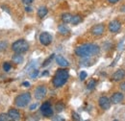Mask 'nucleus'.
I'll return each mask as SVG.
<instances>
[{"label":"nucleus","instance_id":"obj_1","mask_svg":"<svg viewBox=\"0 0 125 121\" xmlns=\"http://www.w3.org/2000/svg\"><path fill=\"white\" fill-rule=\"evenodd\" d=\"M100 52V47L94 43H85L75 48V54L79 58H91Z\"/></svg>","mask_w":125,"mask_h":121},{"label":"nucleus","instance_id":"obj_2","mask_svg":"<svg viewBox=\"0 0 125 121\" xmlns=\"http://www.w3.org/2000/svg\"><path fill=\"white\" fill-rule=\"evenodd\" d=\"M68 77H69V73H68V70L65 69V67L59 68L56 71L55 75L52 79V84H53L54 88H56V89L62 88V86L67 82Z\"/></svg>","mask_w":125,"mask_h":121},{"label":"nucleus","instance_id":"obj_3","mask_svg":"<svg viewBox=\"0 0 125 121\" xmlns=\"http://www.w3.org/2000/svg\"><path fill=\"white\" fill-rule=\"evenodd\" d=\"M29 43L27 42V40L21 39V40H16L13 44H12V50L16 53V54H22L25 53L29 50Z\"/></svg>","mask_w":125,"mask_h":121},{"label":"nucleus","instance_id":"obj_4","mask_svg":"<svg viewBox=\"0 0 125 121\" xmlns=\"http://www.w3.org/2000/svg\"><path fill=\"white\" fill-rule=\"evenodd\" d=\"M31 94L30 92H24L17 95L15 98V105L17 108H24L31 102Z\"/></svg>","mask_w":125,"mask_h":121},{"label":"nucleus","instance_id":"obj_5","mask_svg":"<svg viewBox=\"0 0 125 121\" xmlns=\"http://www.w3.org/2000/svg\"><path fill=\"white\" fill-rule=\"evenodd\" d=\"M41 112L43 116L45 117H50L53 115V109L51 107L50 102H44L42 106H41Z\"/></svg>","mask_w":125,"mask_h":121},{"label":"nucleus","instance_id":"obj_6","mask_svg":"<svg viewBox=\"0 0 125 121\" xmlns=\"http://www.w3.org/2000/svg\"><path fill=\"white\" fill-rule=\"evenodd\" d=\"M39 40H40V42L42 45L48 46L52 42V36L47 32H42V33H41Z\"/></svg>","mask_w":125,"mask_h":121},{"label":"nucleus","instance_id":"obj_7","mask_svg":"<svg viewBox=\"0 0 125 121\" xmlns=\"http://www.w3.org/2000/svg\"><path fill=\"white\" fill-rule=\"evenodd\" d=\"M47 93V89L45 86H39L35 90V98L38 100H42Z\"/></svg>","mask_w":125,"mask_h":121},{"label":"nucleus","instance_id":"obj_8","mask_svg":"<svg viewBox=\"0 0 125 121\" xmlns=\"http://www.w3.org/2000/svg\"><path fill=\"white\" fill-rule=\"evenodd\" d=\"M98 105L102 110L107 111L111 108V100L107 96H101L98 100Z\"/></svg>","mask_w":125,"mask_h":121},{"label":"nucleus","instance_id":"obj_9","mask_svg":"<svg viewBox=\"0 0 125 121\" xmlns=\"http://www.w3.org/2000/svg\"><path fill=\"white\" fill-rule=\"evenodd\" d=\"M105 32V26L103 24H96L93 26V28L91 29V33L92 35H94L95 37H99L102 36Z\"/></svg>","mask_w":125,"mask_h":121},{"label":"nucleus","instance_id":"obj_10","mask_svg":"<svg viewBox=\"0 0 125 121\" xmlns=\"http://www.w3.org/2000/svg\"><path fill=\"white\" fill-rule=\"evenodd\" d=\"M108 27H109V31L111 33L115 34V33H117L118 31L121 29V23H120V21L115 19V20H112L110 22Z\"/></svg>","mask_w":125,"mask_h":121},{"label":"nucleus","instance_id":"obj_11","mask_svg":"<svg viewBox=\"0 0 125 121\" xmlns=\"http://www.w3.org/2000/svg\"><path fill=\"white\" fill-rule=\"evenodd\" d=\"M111 103L113 104H119L124 100V94L122 92H115L111 97Z\"/></svg>","mask_w":125,"mask_h":121},{"label":"nucleus","instance_id":"obj_12","mask_svg":"<svg viewBox=\"0 0 125 121\" xmlns=\"http://www.w3.org/2000/svg\"><path fill=\"white\" fill-rule=\"evenodd\" d=\"M125 78V70L124 69H117L113 75H112V80L115 82H119L122 79Z\"/></svg>","mask_w":125,"mask_h":121},{"label":"nucleus","instance_id":"obj_13","mask_svg":"<svg viewBox=\"0 0 125 121\" xmlns=\"http://www.w3.org/2000/svg\"><path fill=\"white\" fill-rule=\"evenodd\" d=\"M8 115H9L11 120L17 121L20 119V113L16 109H10L9 111H8Z\"/></svg>","mask_w":125,"mask_h":121},{"label":"nucleus","instance_id":"obj_14","mask_svg":"<svg viewBox=\"0 0 125 121\" xmlns=\"http://www.w3.org/2000/svg\"><path fill=\"white\" fill-rule=\"evenodd\" d=\"M56 62L61 67H67V66H69V62L65 60L62 56H56Z\"/></svg>","mask_w":125,"mask_h":121},{"label":"nucleus","instance_id":"obj_15","mask_svg":"<svg viewBox=\"0 0 125 121\" xmlns=\"http://www.w3.org/2000/svg\"><path fill=\"white\" fill-rule=\"evenodd\" d=\"M47 14H48V9H47L45 6H42V7L39 8V10H38V16L40 18L44 17Z\"/></svg>","mask_w":125,"mask_h":121},{"label":"nucleus","instance_id":"obj_16","mask_svg":"<svg viewBox=\"0 0 125 121\" xmlns=\"http://www.w3.org/2000/svg\"><path fill=\"white\" fill-rule=\"evenodd\" d=\"M72 19V15L69 13H63L62 15V21L64 24H68L71 22Z\"/></svg>","mask_w":125,"mask_h":121},{"label":"nucleus","instance_id":"obj_17","mask_svg":"<svg viewBox=\"0 0 125 121\" xmlns=\"http://www.w3.org/2000/svg\"><path fill=\"white\" fill-rule=\"evenodd\" d=\"M58 31H59V33H60L61 35L65 36V35H67V34L69 33V28H68L66 25H64V24H60V25L58 26Z\"/></svg>","mask_w":125,"mask_h":121},{"label":"nucleus","instance_id":"obj_18","mask_svg":"<svg viewBox=\"0 0 125 121\" xmlns=\"http://www.w3.org/2000/svg\"><path fill=\"white\" fill-rule=\"evenodd\" d=\"M82 20H83V18H82L81 15H72V19H71V22L70 23H72V25H78L79 23L82 22Z\"/></svg>","mask_w":125,"mask_h":121},{"label":"nucleus","instance_id":"obj_19","mask_svg":"<svg viewBox=\"0 0 125 121\" xmlns=\"http://www.w3.org/2000/svg\"><path fill=\"white\" fill-rule=\"evenodd\" d=\"M12 60L16 63V64H18V63H22L23 62V57L20 55V54H16V55H14V57L12 58Z\"/></svg>","mask_w":125,"mask_h":121},{"label":"nucleus","instance_id":"obj_20","mask_svg":"<svg viewBox=\"0 0 125 121\" xmlns=\"http://www.w3.org/2000/svg\"><path fill=\"white\" fill-rule=\"evenodd\" d=\"M96 85H97V82H96L94 79H92V80H90V82L88 83L87 89H88L89 91H93V90H94V88L96 87Z\"/></svg>","mask_w":125,"mask_h":121},{"label":"nucleus","instance_id":"obj_21","mask_svg":"<svg viewBox=\"0 0 125 121\" xmlns=\"http://www.w3.org/2000/svg\"><path fill=\"white\" fill-rule=\"evenodd\" d=\"M55 110L58 111V112H61V111H62L63 110H64V104L62 103V102H58L56 105H55Z\"/></svg>","mask_w":125,"mask_h":121},{"label":"nucleus","instance_id":"obj_22","mask_svg":"<svg viewBox=\"0 0 125 121\" xmlns=\"http://www.w3.org/2000/svg\"><path fill=\"white\" fill-rule=\"evenodd\" d=\"M11 69H12V64L10 62H8V61H5L3 63V70L5 72H9Z\"/></svg>","mask_w":125,"mask_h":121},{"label":"nucleus","instance_id":"obj_23","mask_svg":"<svg viewBox=\"0 0 125 121\" xmlns=\"http://www.w3.org/2000/svg\"><path fill=\"white\" fill-rule=\"evenodd\" d=\"M8 48V42L6 40H2L0 41V52H3V51H6Z\"/></svg>","mask_w":125,"mask_h":121},{"label":"nucleus","instance_id":"obj_24","mask_svg":"<svg viewBox=\"0 0 125 121\" xmlns=\"http://www.w3.org/2000/svg\"><path fill=\"white\" fill-rule=\"evenodd\" d=\"M11 120L8 113H0V121H9Z\"/></svg>","mask_w":125,"mask_h":121},{"label":"nucleus","instance_id":"obj_25","mask_svg":"<svg viewBox=\"0 0 125 121\" xmlns=\"http://www.w3.org/2000/svg\"><path fill=\"white\" fill-rule=\"evenodd\" d=\"M54 57H55V54H52V55H51V56H50L48 59H46V60H44V62L42 63V66H43V67H44V66H47V65H48V64L51 62V60H52V59H53Z\"/></svg>","mask_w":125,"mask_h":121},{"label":"nucleus","instance_id":"obj_26","mask_svg":"<svg viewBox=\"0 0 125 121\" xmlns=\"http://www.w3.org/2000/svg\"><path fill=\"white\" fill-rule=\"evenodd\" d=\"M87 77H88V73H87L86 71H81V72H80L79 78H80V80H81V81H84Z\"/></svg>","mask_w":125,"mask_h":121},{"label":"nucleus","instance_id":"obj_27","mask_svg":"<svg viewBox=\"0 0 125 121\" xmlns=\"http://www.w3.org/2000/svg\"><path fill=\"white\" fill-rule=\"evenodd\" d=\"M38 75H39V70H38V69H34V70L32 71V73H30V77L33 78V79H35Z\"/></svg>","mask_w":125,"mask_h":121},{"label":"nucleus","instance_id":"obj_28","mask_svg":"<svg viewBox=\"0 0 125 121\" xmlns=\"http://www.w3.org/2000/svg\"><path fill=\"white\" fill-rule=\"evenodd\" d=\"M72 119H74V120H81L80 115H79L77 112H75V111L72 112Z\"/></svg>","mask_w":125,"mask_h":121},{"label":"nucleus","instance_id":"obj_29","mask_svg":"<svg viewBox=\"0 0 125 121\" xmlns=\"http://www.w3.org/2000/svg\"><path fill=\"white\" fill-rule=\"evenodd\" d=\"M119 89H120V91L125 92V82H122L120 85H119Z\"/></svg>","mask_w":125,"mask_h":121},{"label":"nucleus","instance_id":"obj_30","mask_svg":"<svg viewBox=\"0 0 125 121\" xmlns=\"http://www.w3.org/2000/svg\"><path fill=\"white\" fill-rule=\"evenodd\" d=\"M37 107H38V103H36V104H32L31 106H30V111H34Z\"/></svg>","mask_w":125,"mask_h":121},{"label":"nucleus","instance_id":"obj_31","mask_svg":"<svg viewBox=\"0 0 125 121\" xmlns=\"http://www.w3.org/2000/svg\"><path fill=\"white\" fill-rule=\"evenodd\" d=\"M22 86L25 87V88H29L30 87V83L29 82H23L22 83Z\"/></svg>","mask_w":125,"mask_h":121},{"label":"nucleus","instance_id":"obj_32","mask_svg":"<svg viewBox=\"0 0 125 121\" xmlns=\"http://www.w3.org/2000/svg\"><path fill=\"white\" fill-rule=\"evenodd\" d=\"M25 11H26L27 13H31V12H32V8H31V7H28V6H26V7H25Z\"/></svg>","mask_w":125,"mask_h":121},{"label":"nucleus","instance_id":"obj_33","mask_svg":"<svg viewBox=\"0 0 125 121\" xmlns=\"http://www.w3.org/2000/svg\"><path fill=\"white\" fill-rule=\"evenodd\" d=\"M24 2H25V4L30 5V4H32V3L34 2V0H24Z\"/></svg>","mask_w":125,"mask_h":121},{"label":"nucleus","instance_id":"obj_34","mask_svg":"<svg viewBox=\"0 0 125 121\" xmlns=\"http://www.w3.org/2000/svg\"><path fill=\"white\" fill-rule=\"evenodd\" d=\"M53 120H61V121H63L64 119L62 118V117H60V116H56V117H54L53 118Z\"/></svg>","mask_w":125,"mask_h":121},{"label":"nucleus","instance_id":"obj_35","mask_svg":"<svg viewBox=\"0 0 125 121\" xmlns=\"http://www.w3.org/2000/svg\"><path fill=\"white\" fill-rule=\"evenodd\" d=\"M110 3H112V4H115V3H117L119 0H108Z\"/></svg>","mask_w":125,"mask_h":121},{"label":"nucleus","instance_id":"obj_36","mask_svg":"<svg viewBox=\"0 0 125 121\" xmlns=\"http://www.w3.org/2000/svg\"><path fill=\"white\" fill-rule=\"evenodd\" d=\"M46 75H48V71H44V72H43V73H42V76H46Z\"/></svg>","mask_w":125,"mask_h":121}]
</instances>
